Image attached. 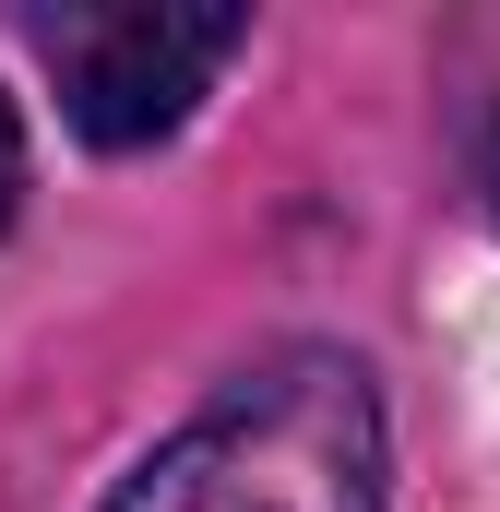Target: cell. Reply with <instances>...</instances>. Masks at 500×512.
Instances as JSON below:
<instances>
[{"label": "cell", "instance_id": "obj_1", "mask_svg": "<svg viewBox=\"0 0 500 512\" xmlns=\"http://www.w3.org/2000/svg\"><path fill=\"white\" fill-rule=\"evenodd\" d=\"M381 477L393 441L370 370L346 346H286L179 417L108 489V512H381Z\"/></svg>", "mask_w": 500, "mask_h": 512}, {"label": "cell", "instance_id": "obj_4", "mask_svg": "<svg viewBox=\"0 0 500 512\" xmlns=\"http://www.w3.org/2000/svg\"><path fill=\"white\" fill-rule=\"evenodd\" d=\"M489 203H500V143H489Z\"/></svg>", "mask_w": 500, "mask_h": 512}, {"label": "cell", "instance_id": "obj_3", "mask_svg": "<svg viewBox=\"0 0 500 512\" xmlns=\"http://www.w3.org/2000/svg\"><path fill=\"white\" fill-rule=\"evenodd\" d=\"M12 203H24V120H12V96H0V227H12Z\"/></svg>", "mask_w": 500, "mask_h": 512}, {"label": "cell", "instance_id": "obj_2", "mask_svg": "<svg viewBox=\"0 0 500 512\" xmlns=\"http://www.w3.org/2000/svg\"><path fill=\"white\" fill-rule=\"evenodd\" d=\"M239 12H179V0H60L36 12V60L60 84V108L84 143H167V131L203 108V84L239 60Z\"/></svg>", "mask_w": 500, "mask_h": 512}]
</instances>
